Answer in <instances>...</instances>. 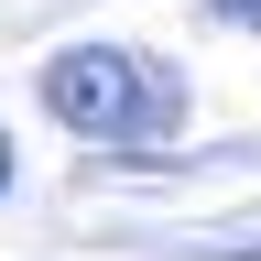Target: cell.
I'll return each instance as SVG.
<instances>
[{
	"mask_svg": "<svg viewBox=\"0 0 261 261\" xmlns=\"http://www.w3.org/2000/svg\"><path fill=\"white\" fill-rule=\"evenodd\" d=\"M44 109L76 130V142H120V152H152L185 130V65H163L142 44H65L44 65Z\"/></svg>",
	"mask_w": 261,
	"mask_h": 261,
	"instance_id": "1",
	"label": "cell"
},
{
	"mask_svg": "<svg viewBox=\"0 0 261 261\" xmlns=\"http://www.w3.org/2000/svg\"><path fill=\"white\" fill-rule=\"evenodd\" d=\"M0 196H11V130H0Z\"/></svg>",
	"mask_w": 261,
	"mask_h": 261,
	"instance_id": "3",
	"label": "cell"
},
{
	"mask_svg": "<svg viewBox=\"0 0 261 261\" xmlns=\"http://www.w3.org/2000/svg\"><path fill=\"white\" fill-rule=\"evenodd\" d=\"M218 22H240V33H261V0H207Z\"/></svg>",
	"mask_w": 261,
	"mask_h": 261,
	"instance_id": "2",
	"label": "cell"
}]
</instances>
